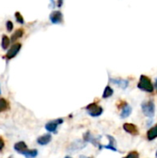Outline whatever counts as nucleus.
<instances>
[{"label": "nucleus", "mask_w": 157, "mask_h": 158, "mask_svg": "<svg viewBox=\"0 0 157 158\" xmlns=\"http://www.w3.org/2000/svg\"><path fill=\"white\" fill-rule=\"evenodd\" d=\"M155 158H157V150L156 152H155Z\"/></svg>", "instance_id": "nucleus-29"}, {"label": "nucleus", "mask_w": 157, "mask_h": 158, "mask_svg": "<svg viewBox=\"0 0 157 158\" xmlns=\"http://www.w3.org/2000/svg\"><path fill=\"white\" fill-rule=\"evenodd\" d=\"M20 48H21V44H19V43L14 44L12 45V47L7 51V53H6V59H11V58H13L14 56H16L18 55V53L19 52Z\"/></svg>", "instance_id": "nucleus-7"}, {"label": "nucleus", "mask_w": 157, "mask_h": 158, "mask_svg": "<svg viewBox=\"0 0 157 158\" xmlns=\"http://www.w3.org/2000/svg\"><path fill=\"white\" fill-rule=\"evenodd\" d=\"M63 5V0H57V6L60 7Z\"/></svg>", "instance_id": "nucleus-26"}, {"label": "nucleus", "mask_w": 157, "mask_h": 158, "mask_svg": "<svg viewBox=\"0 0 157 158\" xmlns=\"http://www.w3.org/2000/svg\"><path fill=\"white\" fill-rule=\"evenodd\" d=\"M63 122H64V119L61 118H56V119H54V120H51V121H48L46 124H45V126H44V128H45V130L49 132V133H56L57 132V128H58V126L59 125H61V124H63Z\"/></svg>", "instance_id": "nucleus-4"}, {"label": "nucleus", "mask_w": 157, "mask_h": 158, "mask_svg": "<svg viewBox=\"0 0 157 158\" xmlns=\"http://www.w3.org/2000/svg\"><path fill=\"white\" fill-rule=\"evenodd\" d=\"M123 158H140V154L137 151H130L126 156Z\"/></svg>", "instance_id": "nucleus-21"}, {"label": "nucleus", "mask_w": 157, "mask_h": 158, "mask_svg": "<svg viewBox=\"0 0 157 158\" xmlns=\"http://www.w3.org/2000/svg\"><path fill=\"white\" fill-rule=\"evenodd\" d=\"M85 110H86L87 114L93 118H98L104 113V108L95 102L91 103L88 106H86Z\"/></svg>", "instance_id": "nucleus-3"}, {"label": "nucleus", "mask_w": 157, "mask_h": 158, "mask_svg": "<svg viewBox=\"0 0 157 158\" xmlns=\"http://www.w3.org/2000/svg\"><path fill=\"white\" fill-rule=\"evenodd\" d=\"M146 137H147V140L149 142L155 141V139H157V124L155 125V126H153L152 128H150L147 131Z\"/></svg>", "instance_id": "nucleus-11"}, {"label": "nucleus", "mask_w": 157, "mask_h": 158, "mask_svg": "<svg viewBox=\"0 0 157 158\" xmlns=\"http://www.w3.org/2000/svg\"><path fill=\"white\" fill-rule=\"evenodd\" d=\"M107 140H108V144L106 145H102V149H106V150H110L112 152H118V148H117V140L115 139V137L111 136V135H106Z\"/></svg>", "instance_id": "nucleus-6"}, {"label": "nucleus", "mask_w": 157, "mask_h": 158, "mask_svg": "<svg viewBox=\"0 0 157 158\" xmlns=\"http://www.w3.org/2000/svg\"><path fill=\"white\" fill-rule=\"evenodd\" d=\"M9 109V104L5 98H0V113Z\"/></svg>", "instance_id": "nucleus-17"}, {"label": "nucleus", "mask_w": 157, "mask_h": 158, "mask_svg": "<svg viewBox=\"0 0 157 158\" xmlns=\"http://www.w3.org/2000/svg\"><path fill=\"white\" fill-rule=\"evenodd\" d=\"M22 35H23V30H22V29H18V30L12 34V36H11V41H12V42H15V41L18 40L19 38L22 37Z\"/></svg>", "instance_id": "nucleus-19"}, {"label": "nucleus", "mask_w": 157, "mask_h": 158, "mask_svg": "<svg viewBox=\"0 0 157 158\" xmlns=\"http://www.w3.org/2000/svg\"><path fill=\"white\" fill-rule=\"evenodd\" d=\"M50 20L54 24H59L63 21V15L61 11L55 10L50 14Z\"/></svg>", "instance_id": "nucleus-8"}, {"label": "nucleus", "mask_w": 157, "mask_h": 158, "mask_svg": "<svg viewBox=\"0 0 157 158\" xmlns=\"http://www.w3.org/2000/svg\"><path fill=\"white\" fill-rule=\"evenodd\" d=\"M155 88H156L157 89V79L156 81H155Z\"/></svg>", "instance_id": "nucleus-28"}, {"label": "nucleus", "mask_w": 157, "mask_h": 158, "mask_svg": "<svg viewBox=\"0 0 157 158\" xmlns=\"http://www.w3.org/2000/svg\"><path fill=\"white\" fill-rule=\"evenodd\" d=\"M5 147V142L2 137H0V151H2Z\"/></svg>", "instance_id": "nucleus-25"}, {"label": "nucleus", "mask_w": 157, "mask_h": 158, "mask_svg": "<svg viewBox=\"0 0 157 158\" xmlns=\"http://www.w3.org/2000/svg\"><path fill=\"white\" fill-rule=\"evenodd\" d=\"M86 147V143L82 140H77L74 143H72L69 146V150L70 151H77V150H81L83 148Z\"/></svg>", "instance_id": "nucleus-10"}, {"label": "nucleus", "mask_w": 157, "mask_h": 158, "mask_svg": "<svg viewBox=\"0 0 157 158\" xmlns=\"http://www.w3.org/2000/svg\"><path fill=\"white\" fill-rule=\"evenodd\" d=\"M80 158H94L93 156H80Z\"/></svg>", "instance_id": "nucleus-27"}, {"label": "nucleus", "mask_w": 157, "mask_h": 158, "mask_svg": "<svg viewBox=\"0 0 157 158\" xmlns=\"http://www.w3.org/2000/svg\"><path fill=\"white\" fill-rule=\"evenodd\" d=\"M0 94H1V88H0Z\"/></svg>", "instance_id": "nucleus-32"}, {"label": "nucleus", "mask_w": 157, "mask_h": 158, "mask_svg": "<svg viewBox=\"0 0 157 158\" xmlns=\"http://www.w3.org/2000/svg\"><path fill=\"white\" fill-rule=\"evenodd\" d=\"M113 94H114V90H113V88H112V87H110L109 85H107V86L105 88V90H104V93H103L102 97H103L104 99H106V98L111 97V96L113 95Z\"/></svg>", "instance_id": "nucleus-16"}, {"label": "nucleus", "mask_w": 157, "mask_h": 158, "mask_svg": "<svg viewBox=\"0 0 157 158\" xmlns=\"http://www.w3.org/2000/svg\"><path fill=\"white\" fill-rule=\"evenodd\" d=\"M8 158H13V157H12V156H9V157H8Z\"/></svg>", "instance_id": "nucleus-31"}, {"label": "nucleus", "mask_w": 157, "mask_h": 158, "mask_svg": "<svg viewBox=\"0 0 157 158\" xmlns=\"http://www.w3.org/2000/svg\"><path fill=\"white\" fill-rule=\"evenodd\" d=\"M93 137H94V136L92 134V132H91L90 131H87L86 132H84V134H83V136H82V140H83L86 143H92Z\"/></svg>", "instance_id": "nucleus-18"}, {"label": "nucleus", "mask_w": 157, "mask_h": 158, "mask_svg": "<svg viewBox=\"0 0 157 158\" xmlns=\"http://www.w3.org/2000/svg\"><path fill=\"white\" fill-rule=\"evenodd\" d=\"M65 158H72V157H70V156H66V157Z\"/></svg>", "instance_id": "nucleus-30"}, {"label": "nucleus", "mask_w": 157, "mask_h": 158, "mask_svg": "<svg viewBox=\"0 0 157 158\" xmlns=\"http://www.w3.org/2000/svg\"><path fill=\"white\" fill-rule=\"evenodd\" d=\"M122 128H123V130L127 132V133H129L130 135H131V136H138L139 134H140V130H139V128L135 125V124H133V123H124L123 124V126H122Z\"/></svg>", "instance_id": "nucleus-5"}, {"label": "nucleus", "mask_w": 157, "mask_h": 158, "mask_svg": "<svg viewBox=\"0 0 157 158\" xmlns=\"http://www.w3.org/2000/svg\"><path fill=\"white\" fill-rule=\"evenodd\" d=\"M131 113H132V107L130 105H128L123 109H121V113L119 117L121 119H125V118H128L131 115Z\"/></svg>", "instance_id": "nucleus-14"}, {"label": "nucleus", "mask_w": 157, "mask_h": 158, "mask_svg": "<svg viewBox=\"0 0 157 158\" xmlns=\"http://www.w3.org/2000/svg\"><path fill=\"white\" fill-rule=\"evenodd\" d=\"M110 81L112 83L119 86L123 90L127 89L128 86H129V81H127V80H123V79H110Z\"/></svg>", "instance_id": "nucleus-12"}, {"label": "nucleus", "mask_w": 157, "mask_h": 158, "mask_svg": "<svg viewBox=\"0 0 157 158\" xmlns=\"http://www.w3.org/2000/svg\"><path fill=\"white\" fill-rule=\"evenodd\" d=\"M137 86L140 90L146 93H153L155 91V85L153 84L151 79L145 75H142L140 77V81Z\"/></svg>", "instance_id": "nucleus-1"}, {"label": "nucleus", "mask_w": 157, "mask_h": 158, "mask_svg": "<svg viewBox=\"0 0 157 158\" xmlns=\"http://www.w3.org/2000/svg\"><path fill=\"white\" fill-rule=\"evenodd\" d=\"M9 44H10V40H9V38H8L6 35H3V36H2V42H1L2 48L6 50V49L9 46Z\"/></svg>", "instance_id": "nucleus-20"}, {"label": "nucleus", "mask_w": 157, "mask_h": 158, "mask_svg": "<svg viewBox=\"0 0 157 158\" xmlns=\"http://www.w3.org/2000/svg\"><path fill=\"white\" fill-rule=\"evenodd\" d=\"M14 150L19 154L22 155L26 150H28V146L24 142H18L14 144Z\"/></svg>", "instance_id": "nucleus-13"}, {"label": "nucleus", "mask_w": 157, "mask_h": 158, "mask_svg": "<svg viewBox=\"0 0 157 158\" xmlns=\"http://www.w3.org/2000/svg\"><path fill=\"white\" fill-rule=\"evenodd\" d=\"M52 141V135L50 133H46V134H43V135H41L40 137L37 138L36 142L39 145H47L50 142Z\"/></svg>", "instance_id": "nucleus-9"}, {"label": "nucleus", "mask_w": 157, "mask_h": 158, "mask_svg": "<svg viewBox=\"0 0 157 158\" xmlns=\"http://www.w3.org/2000/svg\"><path fill=\"white\" fill-rule=\"evenodd\" d=\"M15 17H16V19H17V21L19 23H21V24L24 23V19H23V17L21 16V14L19 12H16L15 13Z\"/></svg>", "instance_id": "nucleus-22"}, {"label": "nucleus", "mask_w": 157, "mask_h": 158, "mask_svg": "<svg viewBox=\"0 0 157 158\" xmlns=\"http://www.w3.org/2000/svg\"><path fill=\"white\" fill-rule=\"evenodd\" d=\"M143 113L145 117L149 118H153L155 115V105L154 101L149 100V101H144L141 105Z\"/></svg>", "instance_id": "nucleus-2"}, {"label": "nucleus", "mask_w": 157, "mask_h": 158, "mask_svg": "<svg viewBox=\"0 0 157 158\" xmlns=\"http://www.w3.org/2000/svg\"><path fill=\"white\" fill-rule=\"evenodd\" d=\"M22 156H24L25 158H35L38 156V151L36 149H28L22 154Z\"/></svg>", "instance_id": "nucleus-15"}, {"label": "nucleus", "mask_w": 157, "mask_h": 158, "mask_svg": "<svg viewBox=\"0 0 157 158\" xmlns=\"http://www.w3.org/2000/svg\"><path fill=\"white\" fill-rule=\"evenodd\" d=\"M12 29H13V23H12L10 20L6 21V30H7L8 31H11Z\"/></svg>", "instance_id": "nucleus-24"}, {"label": "nucleus", "mask_w": 157, "mask_h": 158, "mask_svg": "<svg viewBox=\"0 0 157 158\" xmlns=\"http://www.w3.org/2000/svg\"><path fill=\"white\" fill-rule=\"evenodd\" d=\"M126 106H128V103L124 100H120L119 102H118V109H123Z\"/></svg>", "instance_id": "nucleus-23"}]
</instances>
